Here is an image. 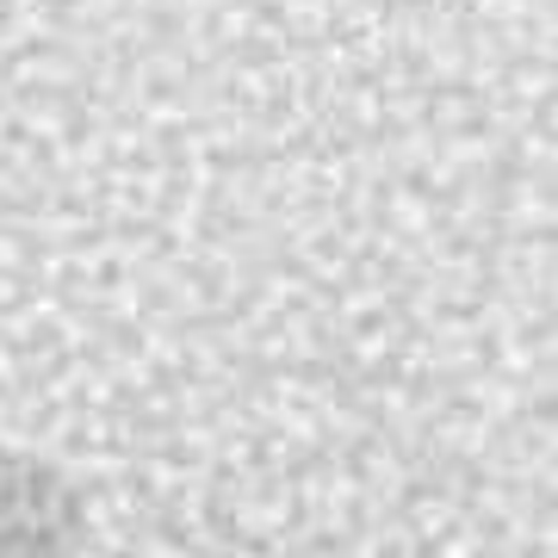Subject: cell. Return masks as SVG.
Returning <instances> with one entry per match:
<instances>
[{
	"label": "cell",
	"instance_id": "1",
	"mask_svg": "<svg viewBox=\"0 0 558 558\" xmlns=\"http://www.w3.org/2000/svg\"><path fill=\"white\" fill-rule=\"evenodd\" d=\"M87 502L50 459L0 447V558H81Z\"/></svg>",
	"mask_w": 558,
	"mask_h": 558
}]
</instances>
